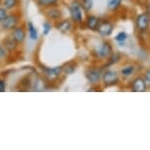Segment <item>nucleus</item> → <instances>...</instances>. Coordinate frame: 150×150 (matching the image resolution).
Returning <instances> with one entry per match:
<instances>
[{"instance_id": "f257e3e1", "label": "nucleus", "mask_w": 150, "mask_h": 150, "mask_svg": "<svg viewBox=\"0 0 150 150\" xmlns=\"http://www.w3.org/2000/svg\"><path fill=\"white\" fill-rule=\"evenodd\" d=\"M19 21H20L19 16L13 13V14H8L3 21L0 22V24H1V28L4 30L12 32L16 27H18Z\"/></svg>"}, {"instance_id": "f03ea898", "label": "nucleus", "mask_w": 150, "mask_h": 150, "mask_svg": "<svg viewBox=\"0 0 150 150\" xmlns=\"http://www.w3.org/2000/svg\"><path fill=\"white\" fill-rule=\"evenodd\" d=\"M101 80L105 86H113L119 83V75L114 70H106L102 73Z\"/></svg>"}, {"instance_id": "7ed1b4c3", "label": "nucleus", "mask_w": 150, "mask_h": 150, "mask_svg": "<svg viewBox=\"0 0 150 150\" xmlns=\"http://www.w3.org/2000/svg\"><path fill=\"white\" fill-rule=\"evenodd\" d=\"M96 32L98 33L99 35L107 38V36L111 35L114 32V25L108 20H103V21L99 22Z\"/></svg>"}, {"instance_id": "20e7f679", "label": "nucleus", "mask_w": 150, "mask_h": 150, "mask_svg": "<svg viewBox=\"0 0 150 150\" xmlns=\"http://www.w3.org/2000/svg\"><path fill=\"white\" fill-rule=\"evenodd\" d=\"M135 26L139 32H145L150 27V15L148 13H141L135 19Z\"/></svg>"}, {"instance_id": "39448f33", "label": "nucleus", "mask_w": 150, "mask_h": 150, "mask_svg": "<svg viewBox=\"0 0 150 150\" xmlns=\"http://www.w3.org/2000/svg\"><path fill=\"white\" fill-rule=\"evenodd\" d=\"M86 78L90 84H97L102 78V72L97 68H88L86 72Z\"/></svg>"}, {"instance_id": "423d86ee", "label": "nucleus", "mask_w": 150, "mask_h": 150, "mask_svg": "<svg viewBox=\"0 0 150 150\" xmlns=\"http://www.w3.org/2000/svg\"><path fill=\"white\" fill-rule=\"evenodd\" d=\"M70 14L75 23L81 24L83 22V8L79 2H73L70 6Z\"/></svg>"}, {"instance_id": "0eeeda50", "label": "nucleus", "mask_w": 150, "mask_h": 150, "mask_svg": "<svg viewBox=\"0 0 150 150\" xmlns=\"http://www.w3.org/2000/svg\"><path fill=\"white\" fill-rule=\"evenodd\" d=\"M113 47L108 41H102L96 49V54L100 59H107L112 55Z\"/></svg>"}, {"instance_id": "6e6552de", "label": "nucleus", "mask_w": 150, "mask_h": 150, "mask_svg": "<svg viewBox=\"0 0 150 150\" xmlns=\"http://www.w3.org/2000/svg\"><path fill=\"white\" fill-rule=\"evenodd\" d=\"M132 90L134 92H145L147 90V83L143 77H137L132 83Z\"/></svg>"}, {"instance_id": "1a4fd4ad", "label": "nucleus", "mask_w": 150, "mask_h": 150, "mask_svg": "<svg viewBox=\"0 0 150 150\" xmlns=\"http://www.w3.org/2000/svg\"><path fill=\"white\" fill-rule=\"evenodd\" d=\"M11 36H12V38L16 41L17 44H21L25 41V39H26V36H27L26 30H25V28L22 26L16 27L15 29L12 30V35H11Z\"/></svg>"}, {"instance_id": "9d476101", "label": "nucleus", "mask_w": 150, "mask_h": 150, "mask_svg": "<svg viewBox=\"0 0 150 150\" xmlns=\"http://www.w3.org/2000/svg\"><path fill=\"white\" fill-rule=\"evenodd\" d=\"M99 22H100V19L98 17H96L94 15H90L86 20V26L90 30H96Z\"/></svg>"}, {"instance_id": "9b49d317", "label": "nucleus", "mask_w": 150, "mask_h": 150, "mask_svg": "<svg viewBox=\"0 0 150 150\" xmlns=\"http://www.w3.org/2000/svg\"><path fill=\"white\" fill-rule=\"evenodd\" d=\"M45 14H46V16L48 18L52 19V20H58V19H60L62 16L60 9L56 8L55 6L47 7L46 11H45Z\"/></svg>"}, {"instance_id": "f8f14e48", "label": "nucleus", "mask_w": 150, "mask_h": 150, "mask_svg": "<svg viewBox=\"0 0 150 150\" xmlns=\"http://www.w3.org/2000/svg\"><path fill=\"white\" fill-rule=\"evenodd\" d=\"M62 72H63V67H56V68H52V69H45V76L50 79V80H53V79L59 77L61 75Z\"/></svg>"}, {"instance_id": "ddd939ff", "label": "nucleus", "mask_w": 150, "mask_h": 150, "mask_svg": "<svg viewBox=\"0 0 150 150\" xmlns=\"http://www.w3.org/2000/svg\"><path fill=\"white\" fill-rule=\"evenodd\" d=\"M57 29L60 30L62 33H67L72 29V24H71V22L69 20H64V21H62L58 24Z\"/></svg>"}, {"instance_id": "4468645a", "label": "nucleus", "mask_w": 150, "mask_h": 150, "mask_svg": "<svg viewBox=\"0 0 150 150\" xmlns=\"http://www.w3.org/2000/svg\"><path fill=\"white\" fill-rule=\"evenodd\" d=\"M123 1L124 0H107V8L109 11L114 12L118 8H120Z\"/></svg>"}, {"instance_id": "2eb2a0df", "label": "nucleus", "mask_w": 150, "mask_h": 150, "mask_svg": "<svg viewBox=\"0 0 150 150\" xmlns=\"http://www.w3.org/2000/svg\"><path fill=\"white\" fill-rule=\"evenodd\" d=\"M134 71H135V68L134 65H129V66H126L121 70V74L124 78H129L131 76L134 75Z\"/></svg>"}, {"instance_id": "dca6fc26", "label": "nucleus", "mask_w": 150, "mask_h": 150, "mask_svg": "<svg viewBox=\"0 0 150 150\" xmlns=\"http://www.w3.org/2000/svg\"><path fill=\"white\" fill-rule=\"evenodd\" d=\"M28 29H29V35L30 38L32 40H36L38 38V30L35 29V27L33 26V23H28Z\"/></svg>"}, {"instance_id": "f3484780", "label": "nucleus", "mask_w": 150, "mask_h": 150, "mask_svg": "<svg viewBox=\"0 0 150 150\" xmlns=\"http://www.w3.org/2000/svg\"><path fill=\"white\" fill-rule=\"evenodd\" d=\"M17 45L18 44H17L16 41L12 38V36L7 38L4 40V47L6 48L7 50H9V51H11V50H15L17 48Z\"/></svg>"}, {"instance_id": "a211bd4d", "label": "nucleus", "mask_w": 150, "mask_h": 150, "mask_svg": "<svg viewBox=\"0 0 150 150\" xmlns=\"http://www.w3.org/2000/svg\"><path fill=\"white\" fill-rule=\"evenodd\" d=\"M2 3L6 10H14L19 5V0H3Z\"/></svg>"}, {"instance_id": "6ab92c4d", "label": "nucleus", "mask_w": 150, "mask_h": 150, "mask_svg": "<svg viewBox=\"0 0 150 150\" xmlns=\"http://www.w3.org/2000/svg\"><path fill=\"white\" fill-rule=\"evenodd\" d=\"M80 4L86 12H89L93 7V0H81Z\"/></svg>"}, {"instance_id": "aec40b11", "label": "nucleus", "mask_w": 150, "mask_h": 150, "mask_svg": "<svg viewBox=\"0 0 150 150\" xmlns=\"http://www.w3.org/2000/svg\"><path fill=\"white\" fill-rule=\"evenodd\" d=\"M127 38H128V33L125 32H120L115 36V40L119 42V43H123V42L127 40Z\"/></svg>"}, {"instance_id": "412c9836", "label": "nucleus", "mask_w": 150, "mask_h": 150, "mask_svg": "<svg viewBox=\"0 0 150 150\" xmlns=\"http://www.w3.org/2000/svg\"><path fill=\"white\" fill-rule=\"evenodd\" d=\"M38 3L43 7H50V6H55L58 0H38Z\"/></svg>"}, {"instance_id": "4be33fe9", "label": "nucleus", "mask_w": 150, "mask_h": 150, "mask_svg": "<svg viewBox=\"0 0 150 150\" xmlns=\"http://www.w3.org/2000/svg\"><path fill=\"white\" fill-rule=\"evenodd\" d=\"M52 29V26H51V24L50 23H48V22H45L43 23V30H42V32H43V35H48V33H50V30H51Z\"/></svg>"}, {"instance_id": "5701e85b", "label": "nucleus", "mask_w": 150, "mask_h": 150, "mask_svg": "<svg viewBox=\"0 0 150 150\" xmlns=\"http://www.w3.org/2000/svg\"><path fill=\"white\" fill-rule=\"evenodd\" d=\"M75 70H76V64L73 65V66H71L70 63H68L66 65V67H63V71H65L67 74H73Z\"/></svg>"}, {"instance_id": "b1692460", "label": "nucleus", "mask_w": 150, "mask_h": 150, "mask_svg": "<svg viewBox=\"0 0 150 150\" xmlns=\"http://www.w3.org/2000/svg\"><path fill=\"white\" fill-rule=\"evenodd\" d=\"M7 57V49L4 46L0 45V61L4 60Z\"/></svg>"}, {"instance_id": "393cba45", "label": "nucleus", "mask_w": 150, "mask_h": 150, "mask_svg": "<svg viewBox=\"0 0 150 150\" xmlns=\"http://www.w3.org/2000/svg\"><path fill=\"white\" fill-rule=\"evenodd\" d=\"M8 15L7 10L4 7H0V22H2L5 19V17Z\"/></svg>"}, {"instance_id": "a878e982", "label": "nucleus", "mask_w": 150, "mask_h": 150, "mask_svg": "<svg viewBox=\"0 0 150 150\" xmlns=\"http://www.w3.org/2000/svg\"><path fill=\"white\" fill-rule=\"evenodd\" d=\"M6 90V81L3 79H0V92H4Z\"/></svg>"}, {"instance_id": "bb28decb", "label": "nucleus", "mask_w": 150, "mask_h": 150, "mask_svg": "<svg viewBox=\"0 0 150 150\" xmlns=\"http://www.w3.org/2000/svg\"><path fill=\"white\" fill-rule=\"evenodd\" d=\"M143 78H144V80L146 81V83L150 84V69H147V70L145 71Z\"/></svg>"}]
</instances>
